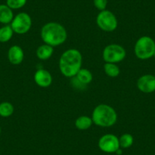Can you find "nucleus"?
Returning a JSON list of instances; mask_svg holds the SVG:
<instances>
[{"label": "nucleus", "mask_w": 155, "mask_h": 155, "mask_svg": "<svg viewBox=\"0 0 155 155\" xmlns=\"http://www.w3.org/2000/svg\"><path fill=\"white\" fill-rule=\"evenodd\" d=\"M82 65V55L76 49L67 50L61 55L59 67L65 77L72 78L76 75Z\"/></svg>", "instance_id": "obj_1"}, {"label": "nucleus", "mask_w": 155, "mask_h": 155, "mask_svg": "<svg viewBox=\"0 0 155 155\" xmlns=\"http://www.w3.org/2000/svg\"><path fill=\"white\" fill-rule=\"evenodd\" d=\"M67 31L58 22H49L43 26L41 37L44 44L55 47L62 45L67 40Z\"/></svg>", "instance_id": "obj_2"}, {"label": "nucleus", "mask_w": 155, "mask_h": 155, "mask_svg": "<svg viewBox=\"0 0 155 155\" xmlns=\"http://www.w3.org/2000/svg\"><path fill=\"white\" fill-rule=\"evenodd\" d=\"M117 113L114 108L107 104H100L93 110L91 119L93 123L100 127L108 128L116 124Z\"/></svg>", "instance_id": "obj_3"}, {"label": "nucleus", "mask_w": 155, "mask_h": 155, "mask_svg": "<svg viewBox=\"0 0 155 155\" xmlns=\"http://www.w3.org/2000/svg\"><path fill=\"white\" fill-rule=\"evenodd\" d=\"M137 58L141 60L147 59L153 56L155 52V42L151 37L143 36L136 41L134 48Z\"/></svg>", "instance_id": "obj_4"}, {"label": "nucleus", "mask_w": 155, "mask_h": 155, "mask_svg": "<svg viewBox=\"0 0 155 155\" xmlns=\"http://www.w3.org/2000/svg\"><path fill=\"white\" fill-rule=\"evenodd\" d=\"M96 22L100 29L106 32H113L118 27V20L116 15L107 9L100 12L97 16Z\"/></svg>", "instance_id": "obj_5"}, {"label": "nucleus", "mask_w": 155, "mask_h": 155, "mask_svg": "<svg viewBox=\"0 0 155 155\" xmlns=\"http://www.w3.org/2000/svg\"><path fill=\"white\" fill-rule=\"evenodd\" d=\"M126 56V50L119 44H110L103 51V59L108 63H118L124 60Z\"/></svg>", "instance_id": "obj_6"}, {"label": "nucleus", "mask_w": 155, "mask_h": 155, "mask_svg": "<svg viewBox=\"0 0 155 155\" xmlns=\"http://www.w3.org/2000/svg\"><path fill=\"white\" fill-rule=\"evenodd\" d=\"M10 25L14 33L18 34H25L31 29L32 20L28 13L20 12L15 16Z\"/></svg>", "instance_id": "obj_7"}, {"label": "nucleus", "mask_w": 155, "mask_h": 155, "mask_svg": "<svg viewBox=\"0 0 155 155\" xmlns=\"http://www.w3.org/2000/svg\"><path fill=\"white\" fill-rule=\"evenodd\" d=\"M98 147L105 153H116V150L120 148V140L113 134H107L99 139Z\"/></svg>", "instance_id": "obj_8"}, {"label": "nucleus", "mask_w": 155, "mask_h": 155, "mask_svg": "<svg viewBox=\"0 0 155 155\" xmlns=\"http://www.w3.org/2000/svg\"><path fill=\"white\" fill-rule=\"evenodd\" d=\"M137 87L143 93L149 94L155 91V75L144 74L141 76L137 81Z\"/></svg>", "instance_id": "obj_9"}, {"label": "nucleus", "mask_w": 155, "mask_h": 155, "mask_svg": "<svg viewBox=\"0 0 155 155\" xmlns=\"http://www.w3.org/2000/svg\"><path fill=\"white\" fill-rule=\"evenodd\" d=\"M34 81L38 86L41 87H48L53 82V77L47 70L41 68L34 74Z\"/></svg>", "instance_id": "obj_10"}, {"label": "nucleus", "mask_w": 155, "mask_h": 155, "mask_svg": "<svg viewBox=\"0 0 155 155\" xmlns=\"http://www.w3.org/2000/svg\"><path fill=\"white\" fill-rule=\"evenodd\" d=\"M25 53L21 47L18 45L12 46L8 51V59L12 65H19L24 60Z\"/></svg>", "instance_id": "obj_11"}, {"label": "nucleus", "mask_w": 155, "mask_h": 155, "mask_svg": "<svg viewBox=\"0 0 155 155\" xmlns=\"http://www.w3.org/2000/svg\"><path fill=\"white\" fill-rule=\"evenodd\" d=\"M12 9L7 5H0V23L6 25L11 23L14 18Z\"/></svg>", "instance_id": "obj_12"}, {"label": "nucleus", "mask_w": 155, "mask_h": 155, "mask_svg": "<svg viewBox=\"0 0 155 155\" xmlns=\"http://www.w3.org/2000/svg\"><path fill=\"white\" fill-rule=\"evenodd\" d=\"M54 52V49L53 47L48 45V44H43V45L40 46L37 49L36 51V54H37V58L41 60H47L50 59L53 54Z\"/></svg>", "instance_id": "obj_13"}, {"label": "nucleus", "mask_w": 155, "mask_h": 155, "mask_svg": "<svg viewBox=\"0 0 155 155\" xmlns=\"http://www.w3.org/2000/svg\"><path fill=\"white\" fill-rule=\"evenodd\" d=\"M74 77L76 78L78 81L84 86H87V84H90L93 80V74L91 72L90 70L87 69V68H81L78 71Z\"/></svg>", "instance_id": "obj_14"}, {"label": "nucleus", "mask_w": 155, "mask_h": 155, "mask_svg": "<svg viewBox=\"0 0 155 155\" xmlns=\"http://www.w3.org/2000/svg\"><path fill=\"white\" fill-rule=\"evenodd\" d=\"M93 123V120L91 117L87 116H81L76 119L74 126L79 130H87L91 127Z\"/></svg>", "instance_id": "obj_15"}, {"label": "nucleus", "mask_w": 155, "mask_h": 155, "mask_svg": "<svg viewBox=\"0 0 155 155\" xmlns=\"http://www.w3.org/2000/svg\"><path fill=\"white\" fill-rule=\"evenodd\" d=\"M14 31L11 25H6L0 28V43H6L12 37Z\"/></svg>", "instance_id": "obj_16"}, {"label": "nucleus", "mask_w": 155, "mask_h": 155, "mask_svg": "<svg viewBox=\"0 0 155 155\" xmlns=\"http://www.w3.org/2000/svg\"><path fill=\"white\" fill-rule=\"evenodd\" d=\"M104 71L106 74L110 78H116L120 75V69L119 66L115 63H108L106 62L104 65Z\"/></svg>", "instance_id": "obj_17"}, {"label": "nucleus", "mask_w": 155, "mask_h": 155, "mask_svg": "<svg viewBox=\"0 0 155 155\" xmlns=\"http://www.w3.org/2000/svg\"><path fill=\"white\" fill-rule=\"evenodd\" d=\"M14 113V107L9 102H2L0 104V116L9 117Z\"/></svg>", "instance_id": "obj_18"}, {"label": "nucleus", "mask_w": 155, "mask_h": 155, "mask_svg": "<svg viewBox=\"0 0 155 155\" xmlns=\"http://www.w3.org/2000/svg\"><path fill=\"white\" fill-rule=\"evenodd\" d=\"M120 140V145L122 148H129L133 144L134 138L131 134L125 133L119 138Z\"/></svg>", "instance_id": "obj_19"}, {"label": "nucleus", "mask_w": 155, "mask_h": 155, "mask_svg": "<svg viewBox=\"0 0 155 155\" xmlns=\"http://www.w3.org/2000/svg\"><path fill=\"white\" fill-rule=\"evenodd\" d=\"M27 0H6V5L12 9H19L25 6Z\"/></svg>", "instance_id": "obj_20"}, {"label": "nucleus", "mask_w": 155, "mask_h": 155, "mask_svg": "<svg viewBox=\"0 0 155 155\" xmlns=\"http://www.w3.org/2000/svg\"><path fill=\"white\" fill-rule=\"evenodd\" d=\"M94 5L100 11L106 10L108 4V0H93Z\"/></svg>", "instance_id": "obj_21"}, {"label": "nucleus", "mask_w": 155, "mask_h": 155, "mask_svg": "<svg viewBox=\"0 0 155 155\" xmlns=\"http://www.w3.org/2000/svg\"><path fill=\"white\" fill-rule=\"evenodd\" d=\"M116 153H117V154L118 155H120V154H122V153H123V151H122V150L121 149H118V150H116Z\"/></svg>", "instance_id": "obj_22"}, {"label": "nucleus", "mask_w": 155, "mask_h": 155, "mask_svg": "<svg viewBox=\"0 0 155 155\" xmlns=\"http://www.w3.org/2000/svg\"><path fill=\"white\" fill-rule=\"evenodd\" d=\"M0 134H1V128H0Z\"/></svg>", "instance_id": "obj_23"}, {"label": "nucleus", "mask_w": 155, "mask_h": 155, "mask_svg": "<svg viewBox=\"0 0 155 155\" xmlns=\"http://www.w3.org/2000/svg\"><path fill=\"white\" fill-rule=\"evenodd\" d=\"M153 56H154V57H155V52H154V54H153Z\"/></svg>", "instance_id": "obj_24"}]
</instances>
